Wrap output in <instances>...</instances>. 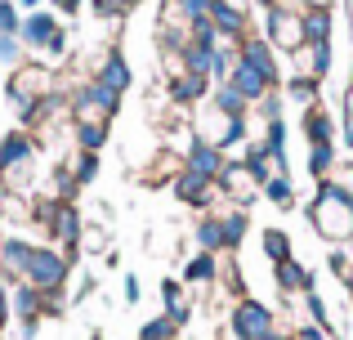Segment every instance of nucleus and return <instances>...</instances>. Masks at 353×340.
Masks as SVG:
<instances>
[{"label":"nucleus","mask_w":353,"mask_h":340,"mask_svg":"<svg viewBox=\"0 0 353 340\" xmlns=\"http://www.w3.org/2000/svg\"><path fill=\"white\" fill-rule=\"evenodd\" d=\"M210 94V77H197V72H174L170 77V103L192 108V103H206Z\"/></svg>","instance_id":"obj_16"},{"label":"nucleus","mask_w":353,"mask_h":340,"mask_svg":"<svg viewBox=\"0 0 353 340\" xmlns=\"http://www.w3.org/2000/svg\"><path fill=\"white\" fill-rule=\"evenodd\" d=\"M219 278V264L210 251H197L188 264H183V282H215Z\"/></svg>","instance_id":"obj_26"},{"label":"nucleus","mask_w":353,"mask_h":340,"mask_svg":"<svg viewBox=\"0 0 353 340\" xmlns=\"http://www.w3.org/2000/svg\"><path fill=\"white\" fill-rule=\"evenodd\" d=\"M183 166H188L192 174H206V179H219V170L228 166V157L215 148L210 139H201V134H192L188 148H183Z\"/></svg>","instance_id":"obj_10"},{"label":"nucleus","mask_w":353,"mask_h":340,"mask_svg":"<svg viewBox=\"0 0 353 340\" xmlns=\"http://www.w3.org/2000/svg\"><path fill=\"white\" fill-rule=\"evenodd\" d=\"M192 237H197V251H210V255L228 251V242H224V219H219V215H206Z\"/></svg>","instance_id":"obj_22"},{"label":"nucleus","mask_w":353,"mask_h":340,"mask_svg":"<svg viewBox=\"0 0 353 340\" xmlns=\"http://www.w3.org/2000/svg\"><path fill=\"white\" fill-rule=\"evenodd\" d=\"M23 5H41V0H23Z\"/></svg>","instance_id":"obj_53"},{"label":"nucleus","mask_w":353,"mask_h":340,"mask_svg":"<svg viewBox=\"0 0 353 340\" xmlns=\"http://www.w3.org/2000/svg\"><path fill=\"white\" fill-rule=\"evenodd\" d=\"M18 27H23V18H18L14 0H0V36H18Z\"/></svg>","instance_id":"obj_39"},{"label":"nucleus","mask_w":353,"mask_h":340,"mask_svg":"<svg viewBox=\"0 0 353 340\" xmlns=\"http://www.w3.org/2000/svg\"><path fill=\"white\" fill-rule=\"evenodd\" d=\"M210 23H215V32H219V41H246V5L241 0H215L210 5Z\"/></svg>","instance_id":"obj_11"},{"label":"nucleus","mask_w":353,"mask_h":340,"mask_svg":"<svg viewBox=\"0 0 353 340\" xmlns=\"http://www.w3.org/2000/svg\"><path fill=\"white\" fill-rule=\"evenodd\" d=\"M309 50H313V63H309V72L322 81V77L331 72V59H336V54H331V41H327V45H309Z\"/></svg>","instance_id":"obj_38"},{"label":"nucleus","mask_w":353,"mask_h":340,"mask_svg":"<svg viewBox=\"0 0 353 340\" xmlns=\"http://www.w3.org/2000/svg\"><path fill=\"white\" fill-rule=\"evenodd\" d=\"M237 59L246 63V68H255L259 77L277 90V50L264 41V36H246V41H237Z\"/></svg>","instance_id":"obj_9"},{"label":"nucleus","mask_w":353,"mask_h":340,"mask_svg":"<svg viewBox=\"0 0 353 340\" xmlns=\"http://www.w3.org/2000/svg\"><path fill=\"white\" fill-rule=\"evenodd\" d=\"M0 219H5V188H0Z\"/></svg>","instance_id":"obj_50"},{"label":"nucleus","mask_w":353,"mask_h":340,"mask_svg":"<svg viewBox=\"0 0 353 340\" xmlns=\"http://www.w3.org/2000/svg\"><path fill=\"white\" fill-rule=\"evenodd\" d=\"M273 282H277V291H286V296H300V291L309 296V291H313V273L304 269L295 255H291V260H277V264H273Z\"/></svg>","instance_id":"obj_17"},{"label":"nucleus","mask_w":353,"mask_h":340,"mask_svg":"<svg viewBox=\"0 0 353 340\" xmlns=\"http://www.w3.org/2000/svg\"><path fill=\"white\" fill-rule=\"evenodd\" d=\"M54 32H59V18L54 14H32V18H23V27H18V41H23L27 50H45V45L54 41Z\"/></svg>","instance_id":"obj_19"},{"label":"nucleus","mask_w":353,"mask_h":340,"mask_svg":"<svg viewBox=\"0 0 353 340\" xmlns=\"http://www.w3.org/2000/svg\"><path fill=\"white\" fill-rule=\"evenodd\" d=\"M246 143H250V130H246V117H233V121H228V130H224V139H219V152H246Z\"/></svg>","instance_id":"obj_30"},{"label":"nucleus","mask_w":353,"mask_h":340,"mask_svg":"<svg viewBox=\"0 0 353 340\" xmlns=\"http://www.w3.org/2000/svg\"><path fill=\"white\" fill-rule=\"evenodd\" d=\"M304 305H309V318H313V327H322V332H331V318H327V300H322L318 291H309V296H304Z\"/></svg>","instance_id":"obj_37"},{"label":"nucleus","mask_w":353,"mask_h":340,"mask_svg":"<svg viewBox=\"0 0 353 340\" xmlns=\"http://www.w3.org/2000/svg\"><path fill=\"white\" fill-rule=\"evenodd\" d=\"M170 192H174V201H183V206H192V210H210V201H215V179H206V174H192L188 166H183L179 174H174V183H170Z\"/></svg>","instance_id":"obj_8"},{"label":"nucleus","mask_w":353,"mask_h":340,"mask_svg":"<svg viewBox=\"0 0 353 340\" xmlns=\"http://www.w3.org/2000/svg\"><path fill=\"white\" fill-rule=\"evenodd\" d=\"M32 174H36V143H32V134L9 130L5 139H0V179H5L9 192H27L32 188Z\"/></svg>","instance_id":"obj_2"},{"label":"nucleus","mask_w":353,"mask_h":340,"mask_svg":"<svg viewBox=\"0 0 353 340\" xmlns=\"http://www.w3.org/2000/svg\"><path fill=\"white\" fill-rule=\"evenodd\" d=\"M210 103H215L219 112H228V117H246V108H250L246 99H241L237 90L228 86V81H224V86H215V94H210Z\"/></svg>","instance_id":"obj_29"},{"label":"nucleus","mask_w":353,"mask_h":340,"mask_svg":"<svg viewBox=\"0 0 353 340\" xmlns=\"http://www.w3.org/2000/svg\"><path fill=\"white\" fill-rule=\"evenodd\" d=\"M331 179H336L340 188H345V197L353 201V166H345V170H340V174H331Z\"/></svg>","instance_id":"obj_44"},{"label":"nucleus","mask_w":353,"mask_h":340,"mask_svg":"<svg viewBox=\"0 0 353 340\" xmlns=\"http://www.w3.org/2000/svg\"><path fill=\"white\" fill-rule=\"evenodd\" d=\"M255 108H259V117H264V126H268V121H277V117H282V94L273 90V94H264Z\"/></svg>","instance_id":"obj_41"},{"label":"nucleus","mask_w":353,"mask_h":340,"mask_svg":"<svg viewBox=\"0 0 353 340\" xmlns=\"http://www.w3.org/2000/svg\"><path fill=\"white\" fill-rule=\"evenodd\" d=\"M174 332H179V327H174L170 318H152V323L139 327V340H174Z\"/></svg>","instance_id":"obj_34"},{"label":"nucleus","mask_w":353,"mask_h":340,"mask_svg":"<svg viewBox=\"0 0 353 340\" xmlns=\"http://www.w3.org/2000/svg\"><path fill=\"white\" fill-rule=\"evenodd\" d=\"M228 332H233V340H268L277 332V318L264 300L241 296L233 305V314H228Z\"/></svg>","instance_id":"obj_4"},{"label":"nucleus","mask_w":353,"mask_h":340,"mask_svg":"<svg viewBox=\"0 0 353 340\" xmlns=\"http://www.w3.org/2000/svg\"><path fill=\"white\" fill-rule=\"evenodd\" d=\"M63 50H68V32L59 27V32H54V41L45 45V54H63Z\"/></svg>","instance_id":"obj_46"},{"label":"nucleus","mask_w":353,"mask_h":340,"mask_svg":"<svg viewBox=\"0 0 353 340\" xmlns=\"http://www.w3.org/2000/svg\"><path fill=\"white\" fill-rule=\"evenodd\" d=\"M291 340H327L322 327H300V332H291Z\"/></svg>","instance_id":"obj_45"},{"label":"nucleus","mask_w":353,"mask_h":340,"mask_svg":"<svg viewBox=\"0 0 353 340\" xmlns=\"http://www.w3.org/2000/svg\"><path fill=\"white\" fill-rule=\"evenodd\" d=\"M139 296H143V287H139V278H125V300H130V305H139Z\"/></svg>","instance_id":"obj_47"},{"label":"nucleus","mask_w":353,"mask_h":340,"mask_svg":"<svg viewBox=\"0 0 353 340\" xmlns=\"http://www.w3.org/2000/svg\"><path fill=\"white\" fill-rule=\"evenodd\" d=\"M210 5H215V0H174V14L192 27V23H201V18H210Z\"/></svg>","instance_id":"obj_33"},{"label":"nucleus","mask_w":353,"mask_h":340,"mask_svg":"<svg viewBox=\"0 0 353 340\" xmlns=\"http://www.w3.org/2000/svg\"><path fill=\"white\" fill-rule=\"evenodd\" d=\"M9 309H14L18 327H23V340H36V332H41V318H45V291H36L32 282H14Z\"/></svg>","instance_id":"obj_7"},{"label":"nucleus","mask_w":353,"mask_h":340,"mask_svg":"<svg viewBox=\"0 0 353 340\" xmlns=\"http://www.w3.org/2000/svg\"><path fill=\"white\" fill-rule=\"evenodd\" d=\"M345 291H349V296H353V269L345 273Z\"/></svg>","instance_id":"obj_49"},{"label":"nucleus","mask_w":353,"mask_h":340,"mask_svg":"<svg viewBox=\"0 0 353 340\" xmlns=\"http://www.w3.org/2000/svg\"><path fill=\"white\" fill-rule=\"evenodd\" d=\"M264 255L268 260H291V237L282 233V228H264Z\"/></svg>","instance_id":"obj_32"},{"label":"nucleus","mask_w":353,"mask_h":340,"mask_svg":"<svg viewBox=\"0 0 353 340\" xmlns=\"http://www.w3.org/2000/svg\"><path fill=\"white\" fill-rule=\"evenodd\" d=\"M264 197L273 201V206H291V201H295V183H291V174H273V179L264 183Z\"/></svg>","instance_id":"obj_31"},{"label":"nucleus","mask_w":353,"mask_h":340,"mask_svg":"<svg viewBox=\"0 0 353 340\" xmlns=\"http://www.w3.org/2000/svg\"><path fill=\"white\" fill-rule=\"evenodd\" d=\"M94 81H99V86H108L112 94H125V90L134 86V72H130L125 54H121V50H108L103 59H99V72H94Z\"/></svg>","instance_id":"obj_14"},{"label":"nucleus","mask_w":353,"mask_h":340,"mask_svg":"<svg viewBox=\"0 0 353 340\" xmlns=\"http://www.w3.org/2000/svg\"><path fill=\"white\" fill-rule=\"evenodd\" d=\"M228 86H233L237 94L246 99V103H259V99H264V94H273V86H268V81L259 77L255 68H246V63H241V59H237V68L228 72Z\"/></svg>","instance_id":"obj_18"},{"label":"nucleus","mask_w":353,"mask_h":340,"mask_svg":"<svg viewBox=\"0 0 353 340\" xmlns=\"http://www.w3.org/2000/svg\"><path fill=\"white\" fill-rule=\"evenodd\" d=\"M72 174H77V183H94L99 179V152H81Z\"/></svg>","instance_id":"obj_36"},{"label":"nucleus","mask_w":353,"mask_h":340,"mask_svg":"<svg viewBox=\"0 0 353 340\" xmlns=\"http://www.w3.org/2000/svg\"><path fill=\"white\" fill-rule=\"evenodd\" d=\"M77 143H81V152H103L108 121H77Z\"/></svg>","instance_id":"obj_27"},{"label":"nucleus","mask_w":353,"mask_h":340,"mask_svg":"<svg viewBox=\"0 0 353 340\" xmlns=\"http://www.w3.org/2000/svg\"><path fill=\"white\" fill-rule=\"evenodd\" d=\"M81 233H85L81 206H72V201H59V210H54V219H50V237H54L59 246H68V255H77Z\"/></svg>","instance_id":"obj_12"},{"label":"nucleus","mask_w":353,"mask_h":340,"mask_svg":"<svg viewBox=\"0 0 353 340\" xmlns=\"http://www.w3.org/2000/svg\"><path fill=\"white\" fill-rule=\"evenodd\" d=\"M309 224L313 233L322 237V242L340 246V242H353V201L345 197V188H340L336 179H318V188H313V201H309Z\"/></svg>","instance_id":"obj_1"},{"label":"nucleus","mask_w":353,"mask_h":340,"mask_svg":"<svg viewBox=\"0 0 353 340\" xmlns=\"http://www.w3.org/2000/svg\"><path fill=\"white\" fill-rule=\"evenodd\" d=\"M264 41L273 45L277 54H295L309 45V36H304V14H295V9H268L264 18Z\"/></svg>","instance_id":"obj_5"},{"label":"nucleus","mask_w":353,"mask_h":340,"mask_svg":"<svg viewBox=\"0 0 353 340\" xmlns=\"http://www.w3.org/2000/svg\"><path fill=\"white\" fill-rule=\"evenodd\" d=\"M318 86H322V81L313 77V72H300V77H291L282 86V94L291 99V103H309L313 108V103H318Z\"/></svg>","instance_id":"obj_23"},{"label":"nucleus","mask_w":353,"mask_h":340,"mask_svg":"<svg viewBox=\"0 0 353 340\" xmlns=\"http://www.w3.org/2000/svg\"><path fill=\"white\" fill-rule=\"evenodd\" d=\"M215 188H219V192H228V197H237V206H246V201H250V197L259 192V183L250 179V170L241 166V161H228V166L219 170Z\"/></svg>","instance_id":"obj_15"},{"label":"nucleus","mask_w":353,"mask_h":340,"mask_svg":"<svg viewBox=\"0 0 353 340\" xmlns=\"http://www.w3.org/2000/svg\"><path fill=\"white\" fill-rule=\"evenodd\" d=\"M327 264H331V273H336V278H345V273L353 269V264H349V255L340 251V246H336V251H331V260H327Z\"/></svg>","instance_id":"obj_43"},{"label":"nucleus","mask_w":353,"mask_h":340,"mask_svg":"<svg viewBox=\"0 0 353 340\" xmlns=\"http://www.w3.org/2000/svg\"><path fill=\"white\" fill-rule=\"evenodd\" d=\"M268 340H291V336H277V332H273V336H268Z\"/></svg>","instance_id":"obj_52"},{"label":"nucleus","mask_w":353,"mask_h":340,"mask_svg":"<svg viewBox=\"0 0 353 340\" xmlns=\"http://www.w3.org/2000/svg\"><path fill=\"white\" fill-rule=\"evenodd\" d=\"M54 5H59L63 14H77V9H81V0H54Z\"/></svg>","instance_id":"obj_48"},{"label":"nucleus","mask_w":353,"mask_h":340,"mask_svg":"<svg viewBox=\"0 0 353 340\" xmlns=\"http://www.w3.org/2000/svg\"><path fill=\"white\" fill-rule=\"evenodd\" d=\"M161 300H165V309H174V305H183V282H174V278H165V282H161Z\"/></svg>","instance_id":"obj_42"},{"label":"nucleus","mask_w":353,"mask_h":340,"mask_svg":"<svg viewBox=\"0 0 353 340\" xmlns=\"http://www.w3.org/2000/svg\"><path fill=\"white\" fill-rule=\"evenodd\" d=\"M36 246L27 237H5L0 242V282H23L27 278V264H32Z\"/></svg>","instance_id":"obj_13"},{"label":"nucleus","mask_w":353,"mask_h":340,"mask_svg":"<svg viewBox=\"0 0 353 340\" xmlns=\"http://www.w3.org/2000/svg\"><path fill=\"white\" fill-rule=\"evenodd\" d=\"M228 121H233V117H228V112H219V108L210 103L206 112H201V130H197V134H201V139H210V143H215V148H219V139H224Z\"/></svg>","instance_id":"obj_28"},{"label":"nucleus","mask_w":353,"mask_h":340,"mask_svg":"<svg viewBox=\"0 0 353 340\" xmlns=\"http://www.w3.org/2000/svg\"><path fill=\"white\" fill-rule=\"evenodd\" d=\"M18 59H23V41L18 36H0V63L18 68Z\"/></svg>","instance_id":"obj_40"},{"label":"nucleus","mask_w":353,"mask_h":340,"mask_svg":"<svg viewBox=\"0 0 353 340\" xmlns=\"http://www.w3.org/2000/svg\"><path fill=\"white\" fill-rule=\"evenodd\" d=\"M304 139L309 143H336V121H331L327 108H304Z\"/></svg>","instance_id":"obj_21"},{"label":"nucleus","mask_w":353,"mask_h":340,"mask_svg":"<svg viewBox=\"0 0 353 340\" xmlns=\"http://www.w3.org/2000/svg\"><path fill=\"white\" fill-rule=\"evenodd\" d=\"M143 0H94V14L99 18H125L130 9H139Z\"/></svg>","instance_id":"obj_35"},{"label":"nucleus","mask_w":353,"mask_h":340,"mask_svg":"<svg viewBox=\"0 0 353 340\" xmlns=\"http://www.w3.org/2000/svg\"><path fill=\"white\" fill-rule=\"evenodd\" d=\"M117 112H121V94H112V90L99 86V81L81 86L77 99H72V117H77V121H112Z\"/></svg>","instance_id":"obj_6"},{"label":"nucleus","mask_w":353,"mask_h":340,"mask_svg":"<svg viewBox=\"0 0 353 340\" xmlns=\"http://www.w3.org/2000/svg\"><path fill=\"white\" fill-rule=\"evenodd\" d=\"M331 32H336V14H331L327 5H309L304 9V36H309V45H327Z\"/></svg>","instance_id":"obj_20"},{"label":"nucleus","mask_w":353,"mask_h":340,"mask_svg":"<svg viewBox=\"0 0 353 340\" xmlns=\"http://www.w3.org/2000/svg\"><path fill=\"white\" fill-rule=\"evenodd\" d=\"M309 174L313 183L336 174V143H309Z\"/></svg>","instance_id":"obj_25"},{"label":"nucleus","mask_w":353,"mask_h":340,"mask_svg":"<svg viewBox=\"0 0 353 340\" xmlns=\"http://www.w3.org/2000/svg\"><path fill=\"white\" fill-rule=\"evenodd\" d=\"M345 99H349V103H353V81H349V86H345Z\"/></svg>","instance_id":"obj_51"},{"label":"nucleus","mask_w":353,"mask_h":340,"mask_svg":"<svg viewBox=\"0 0 353 340\" xmlns=\"http://www.w3.org/2000/svg\"><path fill=\"white\" fill-rule=\"evenodd\" d=\"M224 242H228V251H241V242H246V228H250V215H246V206H233V210H224Z\"/></svg>","instance_id":"obj_24"},{"label":"nucleus","mask_w":353,"mask_h":340,"mask_svg":"<svg viewBox=\"0 0 353 340\" xmlns=\"http://www.w3.org/2000/svg\"><path fill=\"white\" fill-rule=\"evenodd\" d=\"M68 269H72V255H68V251H54V246H36L23 282H32V287H36V291H45V296H59V291L68 287Z\"/></svg>","instance_id":"obj_3"}]
</instances>
